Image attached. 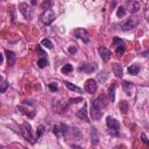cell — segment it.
<instances>
[{
    "mask_svg": "<svg viewBox=\"0 0 149 149\" xmlns=\"http://www.w3.org/2000/svg\"><path fill=\"white\" fill-rule=\"evenodd\" d=\"M20 132L23 136V139L26 141H28L29 143L34 144L37 140V136H34L33 134V130H31V126L28 123V122H23L21 126H20Z\"/></svg>",
    "mask_w": 149,
    "mask_h": 149,
    "instance_id": "cell-1",
    "label": "cell"
},
{
    "mask_svg": "<svg viewBox=\"0 0 149 149\" xmlns=\"http://www.w3.org/2000/svg\"><path fill=\"white\" fill-rule=\"evenodd\" d=\"M55 19H56V14L54 13V10H52L51 8H50V9H45V10L41 14V16H40L41 22L44 23V24H50V23H52Z\"/></svg>",
    "mask_w": 149,
    "mask_h": 149,
    "instance_id": "cell-2",
    "label": "cell"
},
{
    "mask_svg": "<svg viewBox=\"0 0 149 149\" xmlns=\"http://www.w3.org/2000/svg\"><path fill=\"white\" fill-rule=\"evenodd\" d=\"M101 107L97 104L95 99L91 101V109H90V114H91V118L93 120H99L102 115V112H101Z\"/></svg>",
    "mask_w": 149,
    "mask_h": 149,
    "instance_id": "cell-3",
    "label": "cell"
},
{
    "mask_svg": "<svg viewBox=\"0 0 149 149\" xmlns=\"http://www.w3.org/2000/svg\"><path fill=\"white\" fill-rule=\"evenodd\" d=\"M113 47L115 48V54L118 57H121L123 54H125V50H126V45H125V42L119 38V37H114L113 38Z\"/></svg>",
    "mask_w": 149,
    "mask_h": 149,
    "instance_id": "cell-4",
    "label": "cell"
},
{
    "mask_svg": "<svg viewBox=\"0 0 149 149\" xmlns=\"http://www.w3.org/2000/svg\"><path fill=\"white\" fill-rule=\"evenodd\" d=\"M19 10L21 12V14L27 19V20H31L33 19V9H31V7L28 5V3H26V2H21L20 5H19Z\"/></svg>",
    "mask_w": 149,
    "mask_h": 149,
    "instance_id": "cell-5",
    "label": "cell"
},
{
    "mask_svg": "<svg viewBox=\"0 0 149 149\" xmlns=\"http://www.w3.org/2000/svg\"><path fill=\"white\" fill-rule=\"evenodd\" d=\"M126 9L130 13V14H135L139 9H140V2L136 0H128L126 2Z\"/></svg>",
    "mask_w": 149,
    "mask_h": 149,
    "instance_id": "cell-6",
    "label": "cell"
},
{
    "mask_svg": "<svg viewBox=\"0 0 149 149\" xmlns=\"http://www.w3.org/2000/svg\"><path fill=\"white\" fill-rule=\"evenodd\" d=\"M137 22H139L137 17H129L123 24H121V29L122 30H132L136 27Z\"/></svg>",
    "mask_w": 149,
    "mask_h": 149,
    "instance_id": "cell-7",
    "label": "cell"
},
{
    "mask_svg": "<svg viewBox=\"0 0 149 149\" xmlns=\"http://www.w3.org/2000/svg\"><path fill=\"white\" fill-rule=\"evenodd\" d=\"M69 130V127L64 123H61V125H57V126H54V134L57 136V137H61L63 135H65Z\"/></svg>",
    "mask_w": 149,
    "mask_h": 149,
    "instance_id": "cell-8",
    "label": "cell"
},
{
    "mask_svg": "<svg viewBox=\"0 0 149 149\" xmlns=\"http://www.w3.org/2000/svg\"><path fill=\"white\" fill-rule=\"evenodd\" d=\"M106 125H107V127H108L109 129H112V130L118 132V130L120 129V123H119V121H118L116 119L112 118V116H107V118H106Z\"/></svg>",
    "mask_w": 149,
    "mask_h": 149,
    "instance_id": "cell-9",
    "label": "cell"
},
{
    "mask_svg": "<svg viewBox=\"0 0 149 149\" xmlns=\"http://www.w3.org/2000/svg\"><path fill=\"white\" fill-rule=\"evenodd\" d=\"M73 34H74L76 37L81 38L85 43H87V42L90 41V38H88V34H87L86 29H84V28H77V29L73 31Z\"/></svg>",
    "mask_w": 149,
    "mask_h": 149,
    "instance_id": "cell-10",
    "label": "cell"
},
{
    "mask_svg": "<svg viewBox=\"0 0 149 149\" xmlns=\"http://www.w3.org/2000/svg\"><path fill=\"white\" fill-rule=\"evenodd\" d=\"M85 91L90 94L94 93L97 91V81L94 79H87L85 81Z\"/></svg>",
    "mask_w": 149,
    "mask_h": 149,
    "instance_id": "cell-11",
    "label": "cell"
},
{
    "mask_svg": "<svg viewBox=\"0 0 149 149\" xmlns=\"http://www.w3.org/2000/svg\"><path fill=\"white\" fill-rule=\"evenodd\" d=\"M98 51H99V55H100V58L104 61V62H108L109 61V58H111V55H112V52L107 49V48H105V47H99V49H98Z\"/></svg>",
    "mask_w": 149,
    "mask_h": 149,
    "instance_id": "cell-12",
    "label": "cell"
},
{
    "mask_svg": "<svg viewBox=\"0 0 149 149\" xmlns=\"http://www.w3.org/2000/svg\"><path fill=\"white\" fill-rule=\"evenodd\" d=\"M95 101H97V104H98L101 108H104V107H106V106L108 105V102H109L111 100H109V98H108L105 93H102V94H100V95L95 99Z\"/></svg>",
    "mask_w": 149,
    "mask_h": 149,
    "instance_id": "cell-13",
    "label": "cell"
},
{
    "mask_svg": "<svg viewBox=\"0 0 149 149\" xmlns=\"http://www.w3.org/2000/svg\"><path fill=\"white\" fill-rule=\"evenodd\" d=\"M78 70L79 71H84L86 73H91L94 70H97V64L95 63H93V64H83V65H80L78 68Z\"/></svg>",
    "mask_w": 149,
    "mask_h": 149,
    "instance_id": "cell-14",
    "label": "cell"
},
{
    "mask_svg": "<svg viewBox=\"0 0 149 149\" xmlns=\"http://www.w3.org/2000/svg\"><path fill=\"white\" fill-rule=\"evenodd\" d=\"M5 55H6L8 65H9V66L13 65V64L15 63V61H16V56H15V54H14L13 51H10V50H5Z\"/></svg>",
    "mask_w": 149,
    "mask_h": 149,
    "instance_id": "cell-15",
    "label": "cell"
},
{
    "mask_svg": "<svg viewBox=\"0 0 149 149\" xmlns=\"http://www.w3.org/2000/svg\"><path fill=\"white\" fill-rule=\"evenodd\" d=\"M17 109H19L22 114L28 115L29 118H34V116H35V111H34V109H29V108H27V107H24V106H22V105L17 106Z\"/></svg>",
    "mask_w": 149,
    "mask_h": 149,
    "instance_id": "cell-16",
    "label": "cell"
},
{
    "mask_svg": "<svg viewBox=\"0 0 149 149\" xmlns=\"http://www.w3.org/2000/svg\"><path fill=\"white\" fill-rule=\"evenodd\" d=\"M77 116L81 120H85L86 122H88V118H87V108H86V105L84 104V107H81L77 113Z\"/></svg>",
    "mask_w": 149,
    "mask_h": 149,
    "instance_id": "cell-17",
    "label": "cell"
},
{
    "mask_svg": "<svg viewBox=\"0 0 149 149\" xmlns=\"http://www.w3.org/2000/svg\"><path fill=\"white\" fill-rule=\"evenodd\" d=\"M113 71H114V74H115L118 78H121V77H122L123 69H122V65H121L120 63H114V64H113Z\"/></svg>",
    "mask_w": 149,
    "mask_h": 149,
    "instance_id": "cell-18",
    "label": "cell"
},
{
    "mask_svg": "<svg viewBox=\"0 0 149 149\" xmlns=\"http://www.w3.org/2000/svg\"><path fill=\"white\" fill-rule=\"evenodd\" d=\"M122 87H123V91L127 95H130L133 90H134V84L133 83H129V81H123L122 83Z\"/></svg>",
    "mask_w": 149,
    "mask_h": 149,
    "instance_id": "cell-19",
    "label": "cell"
},
{
    "mask_svg": "<svg viewBox=\"0 0 149 149\" xmlns=\"http://www.w3.org/2000/svg\"><path fill=\"white\" fill-rule=\"evenodd\" d=\"M99 142V135H98V132L95 128H92L91 129V143L92 144H97Z\"/></svg>",
    "mask_w": 149,
    "mask_h": 149,
    "instance_id": "cell-20",
    "label": "cell"
},
{
    "mask_svg": "<svg viewBox=\"0 0 149 149\" xmlns=\"http://www.w3.org/2000/svg\"><path fill=\"white\" fill-rule=\"evenodd\" d=\"M139 71H140V65L139 64H133V65L128 66V72L132 76H136L139 73Z\"/></svg>",
    "mask_w": 149,
    "mask_h": 149,
    "instance_id": "cell-21",
    "label": "cell"
},
{
    "mask_svg": "<svg viewBox=\"0 0 149 149\" xmlns=\"http://www.w3.org/2000/svg\"><path fill=\"white\" fill-rule=\"evenodd\" d=\"M64 84H65V86H66L70 91H73V92H77V93H81V92H83L80 87H78V86H76V85H73V84H71L70 81H64Z\"/></svg>",
    "mask_w": 149,
    "mask_h": 149,
    "instance_id": "cell-22",
    "label": "cell"
},
{
    "mask_svg": "<svg viewBox=\"0 0 149 149\" xmlns=\"http://www.w3.org/2000/svg\"><path fill=\"white\" fill-rule=\"evenodd\" d=\"M108 98H109V100L112 102L115 100V84L109 86V88H108Z\"/></svg>",
    "mask_w": 149,
    "mask_h": 149,
    "instance_id": "cell-23",
    "label": "cell"
},
{
    "mask_svg": "<svg viewBox=\"0 0 149 149\" xmlns=\"http://www.w3.org/2000/svg\"><path fill=\"white\" fill-rule=\"evenodd\" d=\"M41 44H42L43 47L48 48V49H52V48H54V44H52V42H51L49 38H44V40H42Z\"/></svg>",
    "mask_w": 149,
    "mask_h": 149,
    "instance_id": "cell-24",
    "label": "cell"
},
{
    "mask_svg": "<svg viewBox=\"0 0 149 149\" xmlns=\"http://www.w3.org/2000/svg\"><path fill=\"white\" fill-rule=\"evenodd\" d=\"M120 111L123 113V114H126L127 112H128V102L127 101H125V100H122L121 102H120Z\"/></svg>",
    "mask_w": 149,
    "mask_h": 149,
    "instance_id": "cell-25",
    "label": "cell"
},
{
    "mask_svg": "<svg viewBox=\"0 0 149 149\" xmlns=\"http://www.w3.org/2000/svg\"><path fill=\"white\" fill-rule=\"evenodd\" d=\"M41 7H42V9H44V10H45V9H50V8L52 7V1H51V0H43Z\"/></svg>",
    "mask_w": 149,
    "mask_h": 149,
    "instance_id": "cell-26",
    "label": "cell"
},
{
    "mask_svg": "<svg viewBox=\"0 0 149 149\" xmlns=\"http://www.w3.org/2000/svg\"><path fill=\"white\" fill-rule=\"evenodd\" d=\"M62 73H64V74H66V73H70L71 71H72V65L71 64H65L63 68H62Z\"/></svg>",
    "mask_w": 149,
    "mask_h": 149,
    "instance_id": "cell-27",
    "label": "cell"
},
{
    "mask_svg": "<svg viewBox=\"0 0 149 149\" xmlns=\"http://www.w3.org/2000/svg\"><path fill=\"white\" fill-rule=\"evenodd\" d=\"M125 14H126L125 7L119 6V7H118V9H116V16H118V17H122V16H125Z\"/></svg>",
    "mask_w": 149,
    "mask_h": 149,
    "instance_id": "cell-28",
    "label": "cell"
},
{
    "mask_svg": "<svg viewBox=\"0 0 149 149\" xmlns=\"http://www.w3.org/2000/svg\"><path fill=\"white\" fill-rule=\"evenodd\" d=\"M37 65H38V68H41V69H43L44 66H47L48 65V61L45 59V58H40L38 61H37Z\"/></svg>",
    "mask_w": 149,
    "mask_h": 149,
    "instance_id": "cell-29",
    "label": "cell"
},
{
    "mask_svg": "<svg viewBox=\"0 0 149 149\" xmlns=\"http://www.w3.org/2000/svg\"><path fill=\"white\" fill-rule=\"evenodd\" d=\"M48 87L51 92H57L58 91V86H57V83H50L48 84Z\"/></svg>",
    "mask_w": 149,
    "mask_h": 149,
    "instance_id": "cell-30",
    "label": "cell"
},
{
    "mask_svg": "<svg viewBox=\"0 0 149 149\" xmlns=\"http://www.w3.org/2000/svg\"><path fill=\"white\" fill-rule=\"evenodd\" d=\"M44 130H45V128H44V126H38V128H37V132H36V136L37 137H41L42 135H43V133H44Z\"/></svg>",
    "mask_w": 149,
    "mask_h": 149,
    "instance_id": "cell-31",
    "label": "cell"
},
{
    "mask_svg": "<svg viewBox=\"0 0 149 149\" xmlns=\"http://www.w3.org/2000/svg\"><path fill=\"white\" fill-rule=\"evenodd\" d=\"M7 87H8V83H7L6 80H2L1 86H0V92H1V93H5L6 90H7Z\"/></svg>",
    "mask_w": 149,
    "mask_h": 149,
    "instance_id": "cell-32",
    "label": "cell"
},
{
    "mask_svg": "<svg viewBox=\"0 0 149 149\" xmlns=\"http://www.w3.org/2000/svg\"><path fill=\"white\" fill-rule=\"evenodd\" d=\"M68 51L71 54V55H74L77 52V45L76 44H71L69 48H68Z\"/></svg>",
    "mask_w": 149,
    "mask_h": 149,
    "instance_id": "cell-33",
    "label": "cell"
},
{
    "mask_svg": "<svg viewBox=\"0 0 149 149\" xmlns=\"http://www.w3.org/2000/svg\"><path fill=\"white\" fill-rule=\"evenodd\" d=\"M84 99L81 98V97H78V98H71V99H69V102L70 104H77V102H81Z\"/></svg>",
    "mask_w": 149,
    "mask_h": 149,
    "instance_id": "cell-34",
    "label": "cell"
},
{
    "mask_svg": "<svg viewBox=\"0 0 149 149\" xmlns=\"http://www.w3.org/2000/svg\"><path fill=\"white\" fill-rule=\"evenodd\" d=\"M141 140H142V142H143L144 144H147V146L149 147V140L147 139V136H146V134H144V133H142V134H141Z\"/></svg>",
    "mask_w": 149,
    "mask_h": 149,
    "instance_id": "cell-35",
    "label": "cell"
},
{
    "mask_svg": "<svg viewBox=\"0 0 149 149\" xmlns=\"http://www.w3.org/2000/svg\"><path fill=\"white\" fill-rule=\"evenodd\" d=\"M144 15H146V19H147V21L149 22V7H148V9L146 10V14H144Z\"/></svg>",
    "mask_w": 149,
    "mask_h": 149,
    "instance_id": "cell-36",
    "label": "cell"
},
{
    "mask_svg": "<svg viewBox=\"0 0 149 149\" xmlns=\"http://www.w3.org/2000/svg\"><path fill=\"white\" fill-rule=\"evenodd\" d=\"M142 56H144V57H149V50L146 51V52H142Z\"/></svg>",
    "mask_w": 149,
    "mask_h": 149,
    "instance_id": "cell-37",
    "label": "cell"
}]
</instances>
